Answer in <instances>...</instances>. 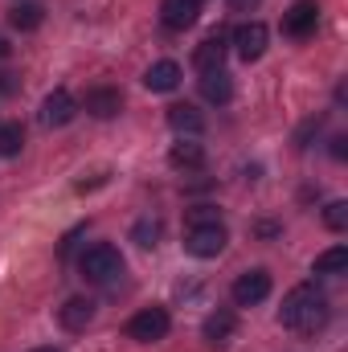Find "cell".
Segmentation results:
<instances>
[{"mask_svg":"<svg viewBox=\"0 0 348 352\" xmlns=\"http://www.w3.org/2000/svg\"><path fill=\"white\" fill-rule=\"evenodd\" d=\"M8 54H12V45H8V41L0 37V58H8Z\"/></svg>","mask_w":348,"mask_h":352,"instance_id":"cell-28","label":"cell"},{"mask_svg":"<svg viewBox=\"0 0 348 352\" xmlns=\"http://www.w3.org/2000/svg\"><path fill=\"white\" fill-rule=\"evenodd\" d=\"M324 226L336 230V234H345L348 230V201H332V205L324 209Z\"/></svg>","mask_w":348,"mask_h":352,"instance_id":"cell-22","label":"cell"},{"mask_svg":"<svg viewBox=\"0 0 348 352\" xmlns=\"http://www.w3.org/2000/svg\"><path fill=\"white\" fill-rule=\"evenodd\" d=\"M197 16H201V8H197L193 0H164V4H160V21H164V29H173V33L193 29Z\"/></svg>","mask_w":348,"mask_h":352,"instance_id":"cell-11","label":"cell"},{"mask_svg":"<svg viewBox=\"0 0 348 352\" xmlns=\"http://www.w3.org/2000/svg\"><path fill=\"white\" fill-rule=\"evenodd\" d=\"M254 4H259V0H230V8H242V12H246V8H254Z\"/></svg>","mask_w":348,"mask_h":352,"instance_id":"cell-27","label":"cell"},{"mask_svg":"<svg viewBox=\"0 0 348 352\" xmlns=\"http://www.w3.org/2000/svg\"><path fill=\"white\" fill-rule=\"evenodd\" d=\"M12 90H17V74L0 70V94H12Z\"/></svg>","mask_w":348,"mask_h":352,"instance_id":"cell-24","label":"cell"},{"mask_svg":"<svg viewBox=\"0 0 348 352\" xmlns=\"http://www.w3.org/2000/svg\"><path fill=\"white\" fill-rule=\"evenodd\" d=\"M90 320H94V299H87V295H74L58 307V324L66 332H87Z\"/></svg>","mask_w":348,"mask_h":352,"instance_id":"cell-10","label":"cell"},{"mask_svg":"<svg viewBox=\"0 0 348 352\" xmlns=\"http://www.w3.org/2000/svg\"><path fill=\"white\" fill-rule=\"evenodd\" d=\"M33 352H58V349H33Z\"/></svg>","mask_w":348,"mask_h":352,"instance_id":"cell-29","label":"cell"},{"mask_svg":"<svg viewBox=\"0 0 348 352\" xmlns=\"http://www.w3.org/2000/svg\"><path fill=\"white\" fill-rule=\"evenodd\" d=\"M234 303L238 307H254V303H262L266 295H270V270H262V266H254V270H242L238 278H234Z\"/></svg>","mask_w":348,"mask_h":352,"instance_id":"cell-6","label":"cell"},{"mask_svg":"<svg viewBox=\"0 0 348 352\" xmlns=\"http://www.w3.org/2000/svg\"><path fill=\"white\" fill-rule=\"evenodd\" d=\"M168 328H173V320H168L164 307H144V311H135V316L127 320V336L140 340V344H156V340H164Z\"/></svg>","mask_w":348,"mask_h":352,"instance_id":"cell-3","label":"cell"},{"mask_svg":"<svg viewBox=\"0 0 348 352\" xmlns=\"http://www.w3.org/2000/svg\"><path fill=\"white\" fill-rule=\"evenodd\" d=\"M316 25H320V4H316V0H295V4L283 12V33L295 37V41L312 37Z\"/></svg>","mask_w":348,"mask_h":352,"instance_id":"cell-7","label":"cell"},{"mask_svg":"<svg viewBox=\"0 0 348 352\" xmlns=\"http://www.w3.org/2000/svg\"><path fill=\"white\" fill-rule=\"evenodd\" d=\"M345 144H348L345 135H336V140H332V156H336V160H345V152H348Z\"/></svg>","mask_w":348,"mask_h":352,"instance_id":"cell-25","label":"cell"},{"mask_svg":"<svg viewBox=\"0 0 348 352\" xmlns=\"http://www.w3.org/2000/svg\"><path fill=\"white\" fill-rule=\"evenodd\" d=\"M168 127H173L176 135H201L205 131V115L193 102H173L168 107Z\"/></svg>","mask_w":348,"mask_h":352,"instance_id":"cell-15","label":"cell"},{"mask_svg":"<svg viewBox=\"0 0 348 352\" xmlns=\"http://www.w3.org/2000/svg\"><path fill=\"white\" fill-rule=\"evenodd\" d=\"M205 340L209 344H230L234 340V332H238V316L230 311V307H217V311H209L205 316Z\"/></svg>","mask_w":348,"mask_h":352,"instance_id":"cell-13","label":"cell"},{"mask_svg":"<svg viewBox=\"0 0 348 352\" xmlns=\"http://www.w3.org/2000/svg\"><path fill=\"white\" fill-rule=\"evenodd\" d=\"M226 54H230V33H209L197 50H193V66L205 74V70H226Z\"/></svg>","mask_w":348,"mask_h":352,"instance_id":"cell-8","label":"cell"},{"mask_svg":"<svg viewBox=\"0 0 348 352\" xmlns=\"http://www.w3.org/2000/svg\"><path fill=\"white\" fill-rule=\"evenodd\" d=\"M78 270H83V278H87V283H115V278L123 274V254H119V246L98 242V246L83 250Z\"/></svg>","mask_w":348,"mask_h":352,"instance_id":"cell-2","label":"cell"},{"mask_svg":"<svg viewBox=\"0 0 348 352\" xmlns=\"http://www.w3.org/2000/svg\"><path fill=\"white\" fill-rule=\"evenodd\" d=\"M312 270H316V274H345L348 270V246H332V250H324Z\"/></svg>","mask_w":348,"mask_h":352,"instance_id":"cell-19","label":"cell"},{"mask_svg":"<svg viewBox=\"0 0 348 352\" xmlns=\"http://www.w3.org/2000/svg\"><path fill=\"white\" fill-rule=\"evenodd\" d=\"M259 234H262V238H274V234H279V226H270V221H262V226H259Z\"/></svg>","mask_w":348,"mask_h":352,"instance_id":"cell-26","label":"cell"},{"mask_svg":"<svg viewBox=\"0 0 348 352\" xmlns=\"http://www.w3.org/2000/svg\"><path fill=\"white\" fill-rule=\"evenodd\" d=\"M197 87H201V98L213 102V107H226V102L234 98V78H230L226 70H205Z\"/></svg>","mask_w":348,"mask_h":352,"instance_id":"cell-14","label":"cell"},{"mask_svg":"<svg viewBox=\"0 0 348 352\" xmlns=\"http://www.w3.org/2000/svg\"><path fill=\"white\" fill-rule=\"evenodd\" d=\"M87 115H94V119H115L119 111H123V94L115 87H94L87 90Z\"/></svg>","mask_w":348,"mask_h":352,"instance_id":"cell-12","label":"cell"},{"mask_svg":"<svg viewBox=\"0 0 348 352\" xmlns=\"http://www.w3.org/2000/svg\"><path fill=\"white\" fill-rule=\"evenodd\" d=\"M266 41H270V33H266L262 21H246V25H238L230 33V45H234V54L242 62H259L262 54H266Z\"/></svg>","mask_w":348,"mask_h":352,"instance_id":"cell-5","label":"cell"},{"mask_svg":"<svg viewBox=\"0 0 348 352\" xmlns=\"http://www.w3.org/2000/svg\"><path fill=\"white\" fill-rule=\"evenodd\" d=\"M41 21H45V8H41V4H33V0L12 4V8H8V25H12V29H21V33L41 29Z\"/></svg>","mask_w":348,"mask_h":352,"instance_id":"cell-17","label":"cell"},{"mask_svg":"<svg viewBox=\"0 0 348 352\" xmlns=\"http://www.w3.org/2000/svg\"><path fill=\"white\" fill-rule=\"evenodd\" d=\"M193 4H197V8H201V4H205V0H193Z\"/></svg>","mask_w":348,"mask_h":352,"instance_id":"cell-30","label":"cell"},{"mask_svg":"<svg viewBox=\"0 0 348 352\" xmlns=\"http://www.w3.org/2000/svg\"><path fill=\"white\" fill-rule=\"evenodd\" d=\"M74 115H78V102H74L70 90H54V94H45V102H41V123H45V127H66Z\"/></svg>","mask_w":348,"mask_h":352,"instance_id":"cell-9","label":"cell"},{"mask_svg":"<svg viewBox=\"0 0 348 352\" xmlns=\"http://www.w3.org/2000/svg\"><path fill=\"white\" fill-rule=\"evenodd\" d=\"M180 78H184V74H180V66L164 58V62H152V66H148V74H144V87L152 90V94H168V90L180 87Z\"/></svg>","mask_w":348,"mask_h":352,"instance_id":"cell-16","label":"cell"},{"mask_svg":"<svg viewBox=\"0 0 348 352\" xmlns=\"http://www.w3.org/2000/svg\"><path fill=\"white\" fill-rule=\"evenodd\" d=\"M168 164L173 168H184V173L205 168V148L193 144V140H180V144H173V152H168Z\"/></svg>","mask_w":348,"mask_h":352,"instance_id":"cell-18","label":"cell"},{"mask_svg":"<svg viewBox=\"0 0 348 352\" xmlns=\"http://www.w3.org/2000/svg\"><path fill=\"white\" fill-rule=\"evenodd\" d=\"M131 238L148 250V246H156L160 242V221H152V217H144V221H135V230H131Z\"/></svg>","mask_w":348,"mask_h":352,"instance_id":"cell-21","label":"cell"},{"mask_svg":"<svg viewBox=\"0 0 348 352\" xmlns=\"http://www.w3.org/2000/svg\"><path fill=\"white\" fill-rule=\"evenodd\" d=\"M226 242H230V230L221 221H213V226H193L188 238H184V250L193 258H217L226 250Z\"/></svg>","mask_w":348,"mask_h":352,"instance_id":"cell-4","label":"cell"},{"mask_svg":"<svg viewBox=\"0 0 348 352\" xmlns=\"http://www.w3.org/2000/svg\"><path fill=\"white\" fill-rule=\"evenodd\" d=\"M328 295L316 287V283H299L283 295V307H279V324L299 332V336H316L324 324H328Z\"/></svg>","mask_w":348,"mask_h":352,"instance_id":"cell-1","label":"cell"},{"mask_svg":"<svg viewBox=\"0 0 348 352\" xmlns=\"http://www.w3.org/2000/svg\"><path fill=\"white\" fill-rule=\"evenodd\" d=\"M213 221H221V213H217L213 205H193V209H188V230H193V226H213Z\"/></svg>","mask_w":348,"mask_h":352,"instance_id":"cell-23","label":"cell"},{"mask_svg":"<svg viewBox=\"0 0 348 352\" xmlns=\"http://www.w3.org/2000/svg\"><path fill=\"white\" fill-rule=\"evenodd\" d=\"M25 148V127L21 123H0V156H17Z\"/></svg>","mask_w":348,"mask_h":352,"instance_id":"cell-20","label":"cell"}]
</instances>
